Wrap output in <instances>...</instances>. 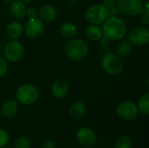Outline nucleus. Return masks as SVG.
Returning <instances> with one entry per match:
<instances>
[{"label":"nucleus","instance_id":"obj_1","mask_svg":"<svg viewBox=\"0 0 149 148\" xmlns=\"http://www.w3.org/2000/svg\"><path fill=\"white\" fill-rule=\"evenodd\" d=\"M102 32L105 38L110 40H120L127 33L126 24L118 17H110L107 20H105Z\"/></svg>","mask_w":149,"mask_h":148},{"label":"nucleus","instance_id":"obj_2","mask_svg":"<svg viewBox=\"0 0 149 148\" xmlns=\"http://www.w3.org/2000/svg\"><path fill=\"white\" fill-rule=\"evenodd\" d=\"M66 55L73 61H80L86 58L88 46L81 39H72L68 42L65 47Z\"/></svg>","mask_w":149,"mask_h":148},{"label":"nucleus","instance_id":"obj_3","mask_svg":"<svg viewBox=\"0 0 149 148\" xmlns=\"http://www.w3.org/2000/svg\"><path fill=\"white\" fill-rule=\"evenodd\" d=\"M17 99L24 105H31L38 99V89L31 85H24L20 86L16 93Z\"/></svg>","mask_w":149,"mask_h":148},{"label":"nucleus","instance_id":"obj_4","mask_svg":"<svg viewBox=\"0 0 149 148\" xmlns=\"http://www.w3.org/2000/svg\"><path fill=\"white\" fill-rule=\"evenodd\" d=\"M107 17V10L103 4H93L90 6L86 12V20L93 24H100L105 22Z\"/></svg>","mask_w":149,"mask_h":148},{"label":"nucleus","instance_id":"obj_5","mask_svg":"<svg viewBox=\"0 0 149 148\" xmlns=\"http://www.w3.org/2000/svg\"><path fill=\"white\" fill-rule=\"evenodd\" d=\"M144 3L142 0H119V10L128 16L140 15L143 11Z\"/></svg>","mask_w":149,"mask_h":148},{"label":"nucleus","instance_id":"obj_6","mask_svg":"<svg viewBox=\"0 0 149 148\" xmlns=\"http://www.w3.org/2000/svg\"><path fill=\"white\" fill-rule=\"evenodd\" d=\"M102 66L107 73L116 75L121 72L123 62L120 57L114 54H107L102 59Z\"/></svg>","mask_w":149,"mask_h":148},{"label":"nucleus","instance_id":"obj_7","mask_svg":"<svg viewBox=\"0 0 149 148\" xmlns=\"http://www.w3.org/2000/svg\"><path fill=\"white\" fill-rule=\"evenodd\" d=\"M3 54L8 61L16 62L23 57L24 47L18 41L12 40L5 45Z\"/></svg>","mask_w":149,"mask_h":148},{"label":"nucleus","instance_id":"obj_8","mask_svg":"<svg viewBox=\"0 0 149 148\" xmlns=\"http://www.w3.org/2000/svg\"><path fill=\"white\" fill-rule=\"evenodd\" d=\"M138 108L131 101H122L117 106L116 112L118 116L124 120H132L138 114Z\"/></svg>","mask_w":149,"mask_h":148},{"label":"nucleus","instance_id":"obj_9","mask_svg":"<svg viewBox=\"0 0 149 148\" xmlns=\"http://www.w3.org/2000/svg\"><path fill=\"white\" fill-rule=\"evenodd\" d=\"M128 41L134 45L142 46L149 42V31L145 27H136L130 31L128 34Z\"/></svg>","mask_w":149,"mask_h":148},{"label":"nucleus","instance_id":"obj_10","mask_svg":"<svg viewBox=\"0 0 149 148\" xmlns=\"http://www.w3.org/2000/svg\"><path fill=\"white\" fill-rule=\"evenodd\" d=\"M76 138L78 142L85 147H91L96 144L97 136L95 132L89 127H81L78 130Z\"/></svg>","mask_w":149,"mask_h":148},{"label":"nucleus","instance_id":"obj_11","mask_svg":"<svg viewBox=\"0 0 149 148\" xmlns=\"http://www.w3.org/2000/svg\"><path fill=\"white\" fill-rule=\"evenodd\" d=\"M44 27L45 26L43 21L40 18L35 17L28 20V22L24 26V31L29 38H38L43 33Z\"/></svg>","mask_w":149,"mask_h":148},{"label":"nucleus","instance_id":"obj_12","mask_svg":"<svg viewBox=\"0 0 149 148\" xmlns=\"http://www.w3.org/2000/svg\"><path fill=\"white\" fill-rule=\"evenodd\" d=\"M68 89V83L65 79H58L52 86V93L55 98L61 99L66 95Z\"/></svg>","mask_w":149,"mask_h":148},{"label":"nucleus","instance_id":"obj_13","mask_svg":"<svg viewBox=\"0 0 149 148\" xmlns=\"http://www.w3.org/2000/svg\"><path fill=\"white\" fill-rule=\"evenodd\" d=\"M10 12L15 18H22L25 15L26 6L22 0H14L10 7Z\"/></svg>","mask_w":149,"mask_h":148},{"label":"nucleus","instance_id":"obj_14","mask_svg":"<svg viewBox=\"0 0 149 148\" xmlns=\"http://www.w3.org/2000/svg\"><path fill=\"white\" fill-rule=\"evenodd\" d=\"M18 105L15 100L5 102L2 106V114L5 118H12L17 113Z\"/></svg>","mask_w":149,"mask_h":148},{"label":"nucleus","instance_id":"obj_15","mask_svg":"<svg viewBox=\"0 0 149 148\" xmlns=\"http://www.w3.org/2000/svg\"><path fill=\"white\" fill-rule=\"evenodd\" d=\"M57 15V10L53 6L45 5L41 7L38 10V16L41 20L44 21H51L55 18Z\"/></svg>","mask_w":149,"mask_h":148},{"label":"nucleus","instance_id":"obj_16","mask_svg":"<svg viewBox=\"0 0 149 148\" xmlns=\"http://www.w3.org/2000/svg\"><path fill=\"white\" fill-rule=\"evenodd\" d=\"M86 113V106L84 102L77 101L70 108V115L75 119L83 117Z\"/></svg>","mask_w":149,"mask_h":148},{"label":"nucleus","instance_id":"obj_17","mask_svg":"<svg viewBox=\"0 0 149 148\" xmlns=\"http://www.w3.org/2000/svg\"><path fill=\"white\" fill-rule=\"evenodd\" d=\"M6 31H7V34L10 38H11L13 39H17V38H19L22 35L23 26L18 22H11L7 25Z\"/></svg>","mask_w":149,"mask_h":148},{"label":"nucleus","instance_id":"obj_18","mask_svg":"<svg viewBox=\"0 0 149 148\" xmlns=\"http://www.w3.org/2000/svg\"><path fill=\"white\" fill-rule=\"evenodd\" d=\"M61 35L65 38H72L77 35V28L74 24L69 22L64 23L60 27Z\"/></svg>","mask_w":149,"mask_h":148},{"label":"nucleus","instance_id":"obj_19","mask_svg":"<svg viewBox=\"0 0 149 148\" xmlns=\"http://www.w3.org/2000/svg\"><path fill=\"white\" fill-rule=\"evenodd\" d=\"M86 37L92 41H98L103 37L102 30L100 27L95 26V25L89 26L86 29Z\"/></svg>","mask_w":149,"mask_h":148},{"label":"nucleus","instance_id":"obj_20","mask_svg":"<svg viewBox=\"0 0 149 148\" xmlns=\"http://www.w3.org/2000/svg\"><path fill=\"white\" fill-rule=\"evenodd\" d=\"M103 5L107 10L108 17H116L119 13V8L115 3V0H104Z\"/></svg>","mask_w":149,"mask_h":148},{"label":"nucleus","instance_id":"obj_21","mask_svg":"<svg viewBox=\"0 0 149 148\" xmlns=\"http://www.w3.org/2000/svg\"><path fill=\"white\" fill-rule=\"evenodd\" d=\"M132 51V45L129 41H122L119 44L117 52L120 57H127Z\"/></svg>","mask_w":149,"mask_h":148},{"label":"nucleus","instance_id":"obj_22","mask_svg":"<svg viewBox=\"0 0 149 148\" xmlns=\"http://www.w3.org/2000/svg\"><path fill=\"white\" fill-rule=\"evenodd\" d=\"M138 110L145 115H148L149 113V94L147 93L143 95L138 104Z\"/></svg>","mask_w":149,"mask_h":148},{"label":"nucleus","instance_id":"obj_23","mask_svg":"<svg viewBox=\"0 0 149 148\" xmlns=\"http://www.w3.org/2000/svg\"><path fill=\"white\" fill-rule=\"evenodd\" d=\"M115 148H133L131 139L127 135L119 137L115 142Z\"/></svg>","mask_w":149,"mask_h":148},{"label":"nucleus","instance_id":"obj_24","mask_svg":"<svg viewBox=\"0 0 149 148\" xmlns=\"http://www.w3.org/2000/svg\"><path fill=\"white\" fill-rule=\"evenodd\" d=\"M14 148H31V140L27 137H19L14 143Z\"/></svg>","mask_w":149,"mask_h":148},{"label":"nucleus","instance_id":"obj_25","mask_svg":"<svg viewBox=\"0 0 149 148\" xmlns=\"http://www.w3.org/2000/svg\"><path fill=\"white\" fill-rule=\"evenodd\" d=\"M9 140V135L7 132L0 127V148H3L6 146Z\"/></svg>","mask_w":149,"mask_h":148},{"label":"nucleus","instance_id":"obj_26","mask_svg":"<svg viewBox=\"0 0 149 148\" xmlns=\"http://www.w3.org/2000/svg\"><path fill=\"white\" fill-rule=\"evenodd\" d=\"M6 70H7V62L3 58L0 57V78L4 75Z\"/></svg>","mask_w":149,"mask_h":148},{"label":"nucleus","instance_id":"obj_27","mask_svg":"<svg viewBox=\"0 0 149 148\" xmlns=\"http://www.w3.org/2000/svg\"><path fill=\"white\" fill-rule=\"evenodd\" d=\"M42 148H57L56 147V144L54 143V141L51 140H47L44 142Z\"/></svg>","mask_w":149,"mask_h":148},{"label":"nucleus","instance_id":"obj_28","mask_svg":"<svg viewBox=\"0 0 149 148\" xmlns=\"http://www.w3.org/2000/svg\"><path fill=\"white\" fill-rule=\"evenodd\" d=\"M25 14L27 15V17H28L29 18H33V17H36L37 11H36V10H35V9H33V8H30V9L26 10Z\"/></svg>","mask_w":149,"mask_h":148},{"label":"nucleus","instance_id":"obj_29","mask_svg":"<svg viewBox=\"0 0 149 148\" xmlns=\"http://www.w3.org/2000/svg\"><path fill=\"white\" fill-rule=\"evenodd\" d=\"M100 40H101V44L102 45H104V46H106V45H108V44H109V39L108 38H101Z\"/></svg>","mask_w":149,"mask_h":148},{"label":"nucleus","instance_id":"obj_30","mask_svg":"<svg viewBox=\"0 0 149 148\" xmlns=\"http://www.w3.org/2000/svg\"><path fill=\"white\" fill-rule=\"evenodd\" d=\"M5 2H8V3H10V2H13L14 0H4Z\"/></svg>","mask_w":149,"mask_h":148},{"label":"nucleus","instance_id":"obj_31","mask_svg":"<svg viewBox=\"0 0 149 148\" xmlns=\"http://www.w3.org/2000/svg\"><path fill=\"white\" fill-rule=\"evenodd\" d=\"M22 1H24V2H31V1H32V0H22Z\"/></svg>","mask_w":149,"mask_h":148},{"label":"nucleus","instance_id":"obj_32","mask_svg":"<svg viewBox=\"0 0 149 148\" xmlns=\"http://www.w3.org/2000/svg\"><path fill=\"white\" fill-rule=\"evenodd\" d=\"M3 148H11V147H3Z\"/></svg>","mask_w":149,"mask_h":148},{"label":"nucleus","instance_id":"obj_33","mask_svg":"<svg viewBox=\"0 0 149 148\" xmlns=\"http://www.w3.org/2000/svg\"><path fill=\"white\" fill-rule=\"evenodd\" d=\"M1 50H2V48H1V44H0V52H1Z\"/></svg>","mask_w":149,"mask_h":148}]
</instances>
